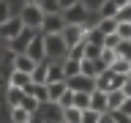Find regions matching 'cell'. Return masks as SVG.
I'll list each match as a JSON object with an SVG mask.
<instances>
[{"label":"cell","instance_id":"cell-1","mask_svg":"<svg viewBox=\"0 0 131 123\" xmlns=\"http://www.w3.org/2000/svg\"><path fill=\"white\" fill-rule=\"evenodd\" d=\"M66 55H68V49H66L60 33H49V36H44V60H49V63H63Z\"/></svg>","mask_w":131,"mask_h":123},{"label":"cell","instance_id":"cell-2","mask_svg":"<svg viewBox=\"0 0 131 123\" xmlns=\"http://www.w3.org/2000/svg\"><path fill=\"white\" fill-rule=\"evenodd\" d=\"M44 16H47L44 8H38L36 3H27V6L22 8V14H19V22H22V27H27V30H38L41 22H44Z\"/></svg>","mask_w":131,"mask_h":123},{"label":"cell","instance_id":"cell-3","mask_svg":"<svg viewBox=\"0 0 131 123\" xmlns=\"http://www.w3.org/2000/svg\"><path fill=\"white\" fill-rule=\"evenodd\" d=\"M60 19H63V25H79V27H85V22H88V16H90V11H85V8L77 3V6H71V8H66V11H60Z\"/></svg>","mask_w":131,"mask_h":123},{"label":"cell","instance_id":"cell-4","mask_svg":"<svg viewBox=\"0 0 131 123\" xmlns=\"http://www.w3.org/2000/svg\"><path fill=\"white\" fill-rule=\"evenodd\" d=\"M66 88L71 90V93H93V90H96V82L90 79V77L77 74V77H71V79H66Z\"/></svg>","mask_w":131,"mask_h":123},{"label":"cell","instance_id":"cell-5","mask_svg":"<svg viewBox=\"0 0 131 123\" xmlns=\"http://www.w3.org/2000/svg\"><path fill=\"white\" fill-rule=\"evenodd\" d=\"M82 27L79 25H63V30H60V38H63V44H66V49H71V47H77V44H82Z\"/></svg>","mask_w":131,"mask_h":123},{"label":"cell","instance_id":"cell-6","mask_svg":"<svg viewBox=\"0 0 131 123\" xmlns=\"http://www.w3.org/2000/svg\"><path fill=\"white\" fill-rule=\"evenodd\" d=\"M63 30V19H60V14L57 11H49L47 16H44V22H41L38 33L41 36H49V33H60Z\"/></svg>","mask_w":131,"mask_h":123},{"label":"cell","instance_id":"cell-7","mask_svg":"<svg viewBox=\"0 0 131 123\" xmlns=\"http://www.w3.org/2000/svg\"><path fill=\"white\" fill-rule=\"evenodd\" d=\"M22 30H25V27H22V22H19V16H8L6 22L0 25V36H3L6 41H11L14 36H19Z\"/></svg>","mask_w":131,"mask_h":123},{"label":"cell","instance_id":"cell-8","mask_svg":"<svg viewBox=\"0 0 131 123\" xmlns=\"http://www.w3.org/2000/svg\"><path fill=\"white\" fill-rule=\"evenodd\" d=\"M33 33H36V30H27V27H25L19 36H14V38L8 41V49H11V52H16V55H22L25 49H27V44H30Z\"/></svg>","mask_w":131,"mask_h":123},{"label":"cell","instance_id":"cell-9","mask_svg":"<svg viewBox=\"0 0 131 123\" xmlns=\"http://www.w3.org/2000/svg\"><path fill=\"white\" fill-rule=\"evenodd\" d=\"M22 55H27L30 60H36V63H38V60H44V36H41V33L30 38V44H27V49H25Z\"/></svg>","mask_w":131,"mask_h":123},{"label":"cell","instance_id":"cell-10","mask_svg":"<svg viewBox=\"0 0 131 123\" xmlns=\"http://www.w3.org/2000/svg\"><path fill=\"white\" fill-rule=\"evenodd\" d=\"M126 101H128V98H126L123 90H109V93H106V112H117V109H123Z\"/></svg>","mask_w":131,"mask_h":123},{"label":"cell","instance_id":"cell-11","mask_svg":"<svg viewBox=\"0 0 131 123\" xmlns=\"http://www.w3.org/2000/svg\"><path fill=\"white\" fill-rule=\"evenodd\" d=\"M90 109L98 112V115H106V93L93 90V93H90Z\"/></svg>","mask_w":131,"mask_h":123},{"label":"cell","instance_id":"cell-12","mask_svg":"<svg viewBox=\"0 0 131 123\" xmlns=\"http://www.w3.org/2000/svg\"><path fill=\"white\" fill-rule=\"evenodd\" d=\"M44 88H47V101L49 104H57V98L66 93V82H49Z\"/></svg>","mask_w":131,"mask_h":123},{"label":"cell","instance_id":"cell-13","mask_svg":"<svg viewBox=\"0 0 131 123\" xmlns=\"http://www.w3.org/2000/svg\"><path fill=\"white\" fill-rule=\"evenodd\" d=\"M33 68H36V60H30L27 55H14V71L33 74Z\"/></svg>","mask_w":131,"mask_h":123},{"label":"cell","instance_id":"cell-14","mask_svg":"<svg viewBox=\"0 0 131 123\" xmlns=\"http://www.w3.org/2000/svg\"><path fill=\"white\" fill-rule=\"evenodd\" d=\"M47 66H49V60L36 63V68H33V74H30V82H33V85H44V82H47Z\"/></svg>","mask_w":131,"mask_h":123},{"label":"cell","instance_id":"cell-15","mask_svg":"<svg viewBox=\"0 0 131 123\" xmlns=\"http://www.w3.org/2000/svg\"><path fill=\"white\" fill-rule=\"evenodd\" d=\"M60 71H63V79L77 77V74H79V60H68V57H66L63 63H60Z\"/></svg>","mask_w":131,"mask_h":123},{"label":"cell","instance_id":"cell-16","mask_svg":"<svg viewBox=\"0 0 131 123\" xmlns=\"http://www.w3.org/2000/svg\"><path fill=\"white\" fill-rule=\"evenodd\" d=\"M30 85V74H22V71H11V85L8 88H19V90H25Z\"/></svg>","mask_w":131,"mask_h":123},{"label":"cell","instance_id":"cell-17","mask_svg":"<svg viewBox=\"0 0 131 123\" xmlns=\"http://www.w3.org/2000/svg\"><path fill=\"white\" fill-rule=\"evenodd\" d=\"M109 71L112 74H131V60H123V57H115L112 60V66H109Z\"/></svg>","mask_w":131,"mask_h":123},{"label":"cell","instance_id":"cell-18","mask_svg":"<svg viewBox=\"0 0 131 123\" xmlns=\"http://www.w3.org/2000/svg\"><path fill=\"white\" fill-rule=\"evenodd\" d=\"M49 82H66L63 71H60V63H49L47 66V82H44V85H49Z\"/></svg>","mask_w":131,"mask_h":123},{"label":"cell","instance_id":"cell-19","mask_svg":"<svg viewBox=\"0 0 131 123\" xmlns=\"http://www.w3.org/2000/svg\"><path fill=\"white\" fill-rule=\"evenodd\" d=\"M115 11H117V6H115L112 0H104V3H101V8L96 11V16H98V19H112Z\"/></svg>","mask_w":131,"mask_h":123},{"label":"cell","instance_id":"cell-20","mask_svg":"<svg viewBox=\"0 0 131 123\" xmlns=\"http://www.w3.org/2000/svg\"><path fill=\"white\" fill-rule=\"evenodd\" d=\"M74 109H90V93H74V101H71Z\"/></svg>","mask_w":131,"mask_h":123},{"label":"cell","instance_id":"cell-21","mask_svg":"<svg viewBox=\"0 0 131 123\" xmlns=\"http://www.w3.org/2000/svg\"><path fill=\"white\" fill-rule=\"evenodd\" d=\"M33 115L27 112V109H22V107H11V123H27Z\"/></svg>","mask_w":131,"mask_h":123},{"label":"cell","instance_id":"cell-22","mask_svg":"<svg viewBox=\"0 0 131 123\" xmlns=\"http://www.w3.org/2000/svg\"><path fill=\"white\" fill-rule=\"evenodd\" d=\"M98 55H101V47H96V44H82V60H96Z\"/></svg>","mask_w":131,"mask_h":123},{"label":"cell","instance_id":"cell-23","mask_svg":"<svg viewBox=\"0 0 131 123\" xmlns=\"http://www.w3.org/2000/svg\"><path fill=\"white\" fill-rule=\"evenodd\" d=\"M79 74H82V77H90V79H96L98 71H96V66H93V60H79Z\"/></svg>","mask_w":131,"mask_h":123},{"label":"cell","instance_id":"cell-24","mask_svg":"<svg viewBox=\"0 0 131 123\" xmlns=\"http://www.w3.org/2000/svg\"><path fill=\"white\" fill-rule=\"evenodd\" d=\"M115 52V57H123V60H131V44L128 41H120V44H117V47L112 49Z\"/></svg>","mask_w":131,"mask_h":123},{"label":"cell","instance_id":"cell-25","mask_svg":"<svg viewBox=\"0 0 131 123\" xmlns=\"http://www.w3.org/2000/svg\"><path fill=\"white\" fill-rule=\"evenodd\" d=\"M22 98H25V90L8 88V104H11V107H19V104H22Z\"/></svg>","mask_w":131,"mask_h":123},{"label":"cell","instance_id":"cell-26","mask_svg":"<svg viewBox=\"0 0 131 123\" xmlns=\"http://www.w3.org/2000/svg\"><path fill=\"white\" fill-rule=\"evenodd\" d=\"M115 36H117L120 41H131V22L117 25V27H115Z\"/></svg>","mask_w":131,"mask_h":123},{"label":"cell","instance_id":"cell-27","mask_svg":"<svg viewBox=\"0 0 131 123\" xmlns=\"http://www.w3.org/2000/svg\"><path fill=\"white\" fill-rule=\"evenodd\" d=\"M98 120H101V115L93 112V109H82L79 115V123H98Z\"/></svg>","mask_w":131,"mask_h":123},{"label":"cell","instance_id":"cell-28","mask_svg":"<svg viewBox=\"0 0 131 123\" xmlns=\"http://www.w3.org/2000/svg\"><path fill=\"white\" fill-rule=\"evenodd\" d=\"M101 3H104V0H79V6L85 8V11H90V14H93V11H98V8H101Z\"/></svg>","mask_w":131,"mask_h":123},{"label":"cell","instance_id":"cell-29","mask_svg":"<svg viewBox=\"0 0 131 123\" xmlns=\"http://www.w3.org/2000/svg\"><path fill=\"white\" fill-rule=\"evenodd\" d=\"M71 101H74V93H71L68 88H66V93H63L60 98H57V107H60V109H66V107H71Z\"/></svg>","mask_w":131,"mask_h":123},{"label":"cell","instance_id":"cell-30","mask_svg":"<svg viewBox=\"0 0 131 123\" xmlns=\"http://www.w3.org/2000/svg\"><path fill=\"white\" fill-rule=\"evenodd\" d=\"M19 107H22V109H27L30 115H33V112H38V104H36V98H30V96H25Z\"/></svg>","mask_w":131,"mask_h":123},{"label":"cell","instance_id":"cell-31","mask_svg":"<svg viewBox=\"0 0 131 123\" xmlns=\"http://www.w3.org/2000/svg\"><path fill=\"white\" fill-rule=\"evenodd\" d=\"M117 44H120V38L112 33V36H104V41H101V49H115Z\"/></svg>","mask_w":131,"mask_h":123},{"label":"cell","instance_id":"cell-32","mask_svg":"<svg viewBox=\"0 0 131 123\" xmlns=\"http://www.w3.org/2000/svg\"><path fill=\"white\" fill-rule=\"evenodd\" d=\"M8 16H11V6H8V3H6V0H0V25H3V22H6V19H8Z\"/></svg>","mask_w":131,"mask_h":123},{"label":"cell","instance_id":"cell-33","mask_svg":"<svg viewBox=\"0 0 131 123\" xmlns=\"http://www.w3.org/2000/svg\"><path fill=\"white\" fill-rule=\"evenodd\" d=\"M57 3V8H60V11H66V8H71V6H77V3H79V0H55Z\"/></svg>","mask_w":131,"mask_h":123},{"label":"cell","instance_id":"cell-34","mask_svg":"<svg viewBox=\"0 0 131 123\" xmlns=\"http://www.w3.org/2000/svg\"><path fill=\"white\" fill-rule=\"evenodd\" d=\"M117 8H126V6H131V0H112Z\"/></svg>","mask_w":131,"mask_h":123},{"label":"cell","instance_id":"cell-35","mask_svg":"<svg viewBox=\"0 0 131 123\" xmlns=\"http://www.w3.org/2000/svg\"><path fill=\"white\" fill-rule=\"evenodd\" d=\"M98 123H115V120H112V115L106 112V115H101V120H98Z\"/></svg>","mask_w":131,"mask_h":123},{"label":"cell","instance_id":"cell-36","mask_svg":"<svg viewBox=\"0 0 131 123\" xmlns=\"http://www.w3.org/2000/svg\"><path fill=\"white\" fill-rule=\"evenodd\" d=\"M55 123H63V120H55Z\"/></svg>","mask_w":131,"mask_h":123}]
</instances>
